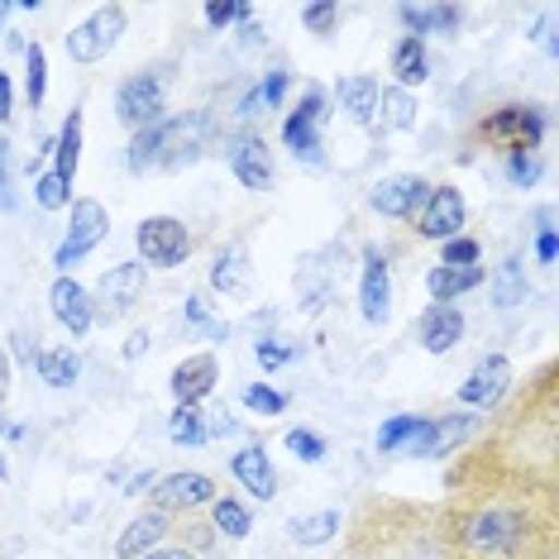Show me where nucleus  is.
Returning a JSON list of instances; mask_svg holds the SVG:
<instances>
[{"label":"nucleus","instance_id":"13","mask_svg":"<svg viewBox=\"0 0 559 559\" xmlns=\"http://www.w3.org/2000/svg\"><path fill=\"white\" fill-rule=\"evenodd\" d=\"M321 124H325V92L321 86H307L297 110L283 120V144L301 163H321Z\"/></svg>","mask_w":559,"mask_h":559},{"label":"nucleus","instance_id":"43","mask_svg":"<svg viewBox=\"0 0 559 559\" xmlns=\"http://www.w3.org/2000/svg\"><path fill=\"white\" fill-rule=\"evenodd\" d=\"M507 177H512L516 187H531L540 177V148L536 154H507Z\"/></svg>","mask_w":559,"mask_h":559},{"label":"nucleus","instance_id":"33","mask_svg":"<svg viewBox=\"0 0 559 559\" xmlns=\"http://www.w3.org/2000/svg\"><path fill=\"white\" fill-rule=\"evenodd\" d=\"M378 110H383V120L388 130H412L416 124V96L412 92H402V86H388L383 96H378Z\"/></svg>","mask_w":559,"mask_h":559},{"label":"nucleus","instance_id":"29","mask_svg":"<svg viewBox=\"0 0 559 559\" xmlns=\"http://www.w3.org/2000/svg\"><path fill=\"white\" fill-rule=\"evenodd\" d=\"M287 82H292L287 72H283V68H273L269 78H263V86H253V92L239 100V116L253 120V116H263V110H277V106L287 100Z\"/></svg>","mask_w":559,"mask_h":559},{"label":"nucleus","instance_id":"7","mask_svg":"<svg viewBox=\"0 0 559 559\" xmlns=\"http://www.w3.org/2000/svg\"><path fill=\"white\" fill-rule=\"evenodd\" d=\"M139 263H154V269H182L187 253H192V235L177 215H144L134 230Z\"/></svg>","mask_w":559,"mask_h":559},{"label":"nucleus","instance_id":"35","mask_svg":"<svg viewBox=\"0 0 559 559\" xmlns=\"http://www.w3.org/2000/svg\"><path fill=\"white\" fill-rule=\"evenodd\" d=\"M168 436L177 444H206V412H201V406H173Z\"/></svg>","mask_w":559,"mask_h":559},{"label":"nucleus","instance_id":"40","mask_svg":"<svg viewBox=\"0 0 559 559\" xmlns=\"http://www.w3.org/2000/svg\"><path fill=\"white\" fill-rule=\"evenodd\" d=\"M516 301H526V283H521L516 259H507L498 269V307H516Z\"/></svg>","mask_w":559,"mask_h":559},{"label":"nucleus","instance_id":"41","mask_svg":"<svg viewBox=\"0 0 559 559\" xmlns=\"http://www.w3.org/2000/svg\"><path fill=\"white\" fill-rule=\"evenodd\" d=\"M68 192H72V187L58 182L53 173H44L39 182H34V201H39L44 211H62V206H68Z\"/></svg>","mask_w":559,"mask_h":559},{"label":"nucleus","instance_id":"32","mask_svg":"<svg viewBox=\"0 0 559 559\" xmlns=\"http://www.w3.org/2000/svg\"><path fill=\"white\" fill-rule=\"evenodd\" d=\"M292 540L297 545H325V540H335V531H340V512H311V516H292Z\"/></svg>","mask_w":559,"mask_h":559},{"label":"nucleus","instance_id":"23","mask_svg":"<svg viewBox=\"0 0 559 559\" xmlns=\"http://www.w3.org/2000/svg\"><path fill=\"white\" fill-rule=\"evenodd\" d=\"M402 24H406V39H454V29H460L464 10L460 5H402L397 10Z\"/></svg>","mask_w":559,"mask_h":559},{"label":"nucleus","instance_id":"45","mask_svg":"<svg viewBox=\"0 0 559 559\" xmlns=\"http://www.w3.org/2000/svg\"><path fill=\"white\" fill-rule=\"evenodd\" d=\"M287 354H292V345H273V340H259V359H263V368H283Z\"/></svg>","mask_w":559,"mask_h":559},{"label":"nucleus","instance_id":"39","mask_svg":"<svg viewBox=\"0 0 559 559\" xmlns=\"http://www.w3.org/2000/svg\"><path fill=\"white\" fill-rule=\"evenodd\" d=\"M283 444H287V450L292 454H297V460L301 464H321L325 460V440L321 436H316V430H287V436H283Z\"/></svg>","mask_w":559,"mask_h":559},{"label":"nucleus","instance_id":"28","mask_svg":"<svg viewBox=\"0 0 559 559\" xmlns=\"http://www.w3.org/2000/svg\"><path fill=\"white\" fill-rule=\"evenodd\" d=\"M245 269H249V245H245V239H235V245H225L221 253H215L211 287L215 292H239V287H245Z\"/></svg>","mask_w":559,"mask_h":559},{"label":"nucleus","instance_id":"52","mask_svg":"<svg viewBox=\"0 0 559 559\" xmlns=\"http://www.w3.org/2000/svg\"><path fill=\"white\" fill-rule=\"evenodd\" d=\"M10 15H15V5H5V0H0V24H5Z\"/></svg>","mask_w":559,"mask_h":559},{"label":"nucleus","instance_id":"22","mask_svg":"<svg viewBox=\"0 0 559 559\" xmlns=\"http://www.w3.org/2000/svg\"><path fill=\"white\" fill-rule=\"evenodd\" d=\"M230 474L245 483V492H253L259 502L277 498V468H273V460H269V450H263V444H245V450L230 460Z\"/></svg>","mask_w":559,"mask_h":559},{"label":"nucleus","instance_id":"48","mask_svg":"<svg viewBox=\"0 0 559 559\" xmlns=\"http://www.w3.org/2000/svg\"><path fill=\"white\" fill-rule=\"evenodd\" d=\"M144 559H197V555H192V550H182V545H173V540H168V545H158V550H148Z\"/></svg>","mask_w":559,"mask_h":559},{"label":"nucleus","instance_id":"16","mask_svg":"<svg viewBox=\"0 0 559 559\" xmlns=\"http://www.w3.org/2000/svg\"><path fill=\"white\" fill-rule=\"evenodd\" d=\"M507 388H512V359L507 354H488V359L474 364V373H468V383L460 388V402L474 406V412H492Z\"/></svg>","mask_w":559,"mask_h":559},{"label":"nucleus","instance_id":"42","mask_svg":"<svg viewBox=\"0 0 559 559\" xmlns=\"http://www.w3.org/2000/svg\"><path fill=\"white\" fill-rule=\"evenodd\" d=\"M201 15H206L211 29H225V24H230V20H239V24L253 20V10H249V5H235V0H211V5L201 10Z\"/></svg>","mask_w":559,"mask_h":559},{"label":"nucleus","instance_id":"18","mask_svg":"<svg viewBox=\"0 0 559 559\" xmlns=\"http://www.w3.org/2000/svg\"><path fill=\"white\" fill-rule=\"evenodd\" d=\"M48 307H53L58 325H68V335H86V330L96 325V307H92V292L82 283H72V277H58L53 287H48Z\"/></svg>","mask_w":559,"mask_h":559},{"label":"nucleus","instance_id":"9","mask_svg":"<svg viewBox=\"0 0 559 559\" xmlns=\"http://www.w3.org/2000/svg\"><path fill=\"white\" fill-rule=\"evenodd\" d=\"M483 416L474 412H450V416H421L416 436L402 444V454H416V460H440V454H454L464 440L478 436Z\"/></svg>","mask_w":559,"mask_h":559},{"label":"nucleus","instance_id":"19","mask_svg":"<svg viewBox=\"0 0 559 559\" xmlns=\"http://www.w3.org/2000/svg\"><path fill=\"white\" fill-rule=\"evenodd\" d=\"M359 311L368 325H383L392 311V277H388V259L378 249L364 253V277H359Z\"/></svg>","mask_w":559,"mask_h":559},{"label":"nucleus","instance_id":"17","mask_svg":"<svg viewBox=\"0 0 559 559\" xmlns=\"http://www.w3.org/2000/svg\"><path fill=\"white\" fill-rule=\"evenodd\" d=\"M173 526H177V516L158 512V507H144V512L116 536V559H144L148 550H158V545L173 540Z\"/></svg>","mask_w":559,"mask_h":559},{"label":"nucleus","instance_id":"3","mask_svg":"<svg viewBox=\"0 0 559 559\" xmlns=\"http://www.w3.org/2000/svg\"><path fill=\"white\" fill-rule=\"evenodd\" d=\"M215 110H182V116H163L158 124L139 130L130 139V173H177L192 168L197 158H206L215 148Z\"/></svg>","mask_w":559,"mask_h":559},{"label":"nucleus","instance_id":"20","mask_svg":"<svg viewBox=\"0 0 559 559\" xmlns=\"http://www.w3.org/2000/svg\"><path fill=\"white\" fill-rule=\"evenodd\" d=\"M215 378H221V364H215V354H192V359H182V364L173 368L168 388H173L177 406H197V402H206L211 392H215Z\"/></svg>","mask_w":559,"mask_h":559},{"label":"nucleus","instance_id":"30","mask_svg":"<svg viewBox=\"0 0 559 559\" xmlns=\"http://www.w3.org/2000/svg\"><path fill=\"white\" fill-rule=\"evenodd\" d=\"M211 526H215V536H230V540H245L249 536V526H253V516H249V507L239 502V498H215L211 502Z\"/></svg>","mask_w":559,"mask_h":559},{"label":"nucleus","instance_id":"25","mask_svg":"<svg viewBox=\"0 0 559 559\" xmlns=\"http://www.w3.org/2000/svg\"><path fill=\"white\" fill-rule=\"evenodd\" d=\"M483 283H488L483 263H474V269H444V263H436V269L426 273V292H430V301H436V307H454L464 292H474Z\"/></svg>","mask_w":559,"mask_h":559},{"label":"nucleus","instance_id":"38","mask_svg":"<svg viewBox=\"0 0 559 559\" xmlns=\"http://www.w3.org/2000/svg\"><path fill=\"white\" fill-rule=\"evenodd\" d=\"M478 239H468V235H454V239H444L440 245V263L444 269H474L478 263Z\"/></svg>","mask_w":559,"mask_h":559},{"label":"nucleus","instance_id":"24","mask_svg":"<svg viewBox=\"0 0 559 559\" xmlns=\"http://www.w3.org/2000/svg\"><path fill=\"white\" fill-rule=\"evenodd\" d=\"M335 96H340V106L349 110L354 124H364V130L378 124V96H383V86H378L373 72H349V78H340Z\"/></svg>","mask_w":559,"mask_h":559},{"label":"nucleus","instance_id":"5","mask_svg":"<svg viewBox=\"0 0 559 559\" xmlns=\"http://www.w3.org/2000/svg\"><path fill=\"white\" fill-rule=\"evenodd\" d=\"M163 110H168V72H163V68H139V72H130V78L120 82V92H116V120L130 134L148 130V124H158Z\"/></svg>","mask_w":559,"mask_h":559},{"label":"nucleus","instance_id":"36","mask_svg":"<svg viewBox=\"0 0 559 559\" xmlns=\"http://www.w3.org/2000/svg\"><path fill=\"white\" fill-rule=\"evenodd\" d=\"M245 406L249 412H259V416H283L287 412V392H277L269 383H249L245 388Z\"/></svg>","mask_w":559,"mask_h":559},{"label":"nucleus","instance_id":"37","mask_svg":"<svg viewBox=\"0 0 559 559\" xmlns=\"http://www.w3.org/2000/svg\"><path fill=\"white\" fill-rule=\"evenodd\" d=\"M416 426H421V416H392V421L378 430V450H383V454H402V444L416 436Z\"/></svg>","mask_w":559,"mask_h":559},{"label":"nucleus","instance_id":"21","mask_svg":"<svg viewBox=\"0 0 559 559\" xmlns=\"http://www.w3.org/2000/svg\"><path fill=\"white\" fill-rule=\"evenodd\" d=\"M416 335H421L426 354H450L464 340V311L460 307H436V301H430V307L421 311V321H416Z\"/></svg>","mask_w":559,"mask_h":559},{"label":"nucleus","instance_id":"47","mask_svg":"<svg viewBox=\"0 0 559 559\" xmlns=\"http://www.w3.org/2000/svg\"><path fill=\"white\" fill-rule=\"evenodd\" d=\"M15 354H20L24 364L39 359V335H24V330H20V335H15Z\"/></svg>","mask_w":559,"mask_h":559},{"label":"nucleus","instance_id":"15","mask_svg":"<svg viewBox=\"0 0 559 559\" xmlns=\"http://www.w3.org/2000/svg\"><path fill=\"white\" fill-rule=\"evenodd\" d=\"M230 168L235 177L249 187V192H269V187L277 182V163H273V148H269V139L263 134H235V144H230Z\"/></svg>","mask_w":559,"mask_h":559},{"label":"nucleus","instance_id":"26","mask_svg":"<svg viewBox=\"0 0 559 559\" xmlns=\"http://www.w3.org/2000/svg\"><path fill=\"white\" fill-rule=\"evenodd\" d=\"M78 158H82V110H68V120H62V130L53 139V177L58 182L72 187V177H78Z\"/></svg>","mask_w":559,"mask_h":559},{"label":"nucleus","instance_id":"50","mask_svg":"<svg viewBox=\"0 0 559 559\" xmlns=\"http://www.w3.org/2000/svg\"><path fill=\"white\" fill-rule=\"evenodd\" d=\"M10 402V359H5V349H0V406Z\"/></svg>","mask_w":559,"mask_h":559},{"label":"nucleus","instance_id":"8","mask_svg":"<svg viewBox=\"0 0 559 559\" xmlns=\"http://www.w3.org/2000/svg\"><path fill=\"white\" fill-rule=\"evenodd\" d=\"M215 498H221V483L211 474H201V468H182V474H168L148 488V507H158L168 516H192L201 507H211Z\"/></svg>","mask_w":559,"mask_h":559},{"label":"nucleus","instance_id":"11","mask_svg":"<svg viewBox=\"0 0 559 559\" xmlns=\"http://www.w3.org/2000/svg\"><path fill=\"white\" fill-rule=\"evenodd\" d=\"M144 287H148V273H144V263H139V259L106 269V277H100L96 292H92L96 321L110 325V321H120V316H130L139 301H144Z\"/></svg>","mask_w":559,"mask_h":559},{"label":"nucleus","instance_id":"44","mask_svg":"<svg viewBox=\"0 0 559 559\" xmlns=\"http://www.w3.org/2000/svg\"><path fill=\"white\" fill-rule=\"evenodd\" d=\"M301 24L311 34H330L340 24V5H301Z\"/></svg>","mask_w":559,"mask_h":559},{"label":"nucleus","instance_id":"12","mask_svg":"<svg viewBox=\"0 0 559 559\" xmlns=\"http://www.w3.org/2000/svg\"><path fill=\"white\" fill-rule=\"evenodd\" d=\"M412 225H416V239H430V245H444V239L464 235V225H468L464 192H460V187H450V182L430 187L426 201H421V211L412 215Z\"/></svg>","mask_w":559,"mask_h":559},{"label":"nucleus","instance_id":"46","mask_svg":"<svg viewBox=\"0 0 559 559\" xmlns=\"http://www.w3.org/2000/svg\"><path fill=\"white\" fill-rule=\"evenodd\" d=\"M10 116H15V92H10V78L0 72V124H5Z\"/></svg>","mask_w":559,"mask_h":559},{"label":"nucleus","instance_id":"27","mask_svg":"<svg viewBox=\"0 0 559 559\" xmlns=\"http://www.w3.org/2000/svg\"><path fill=\"white\" fill-rule=\"evenodd\" d=\"M392 72H397V86L402 92H412V86H421L430 78V58H426V44L421 39H397L392 48Z\"/></svg>","mask_w":559,"mask_h":559},{"label":"nucleus","instance_id":"49","mask_svg":"<svg viewBox=\"0 0 559 559\" xmlns=\"http://www.w3.org/2000/svg\"><path fill=\"white\" fill-rule=\"evenodd\" d=\"M206 316H211V307H206V297H201V292H197V297L192 301H187V321H206Z\"/></svg>","mask_w":559,"mask_h":559},{"label":"nucleus","instance_id":"2","mask_svg":"<svg viewBox=\"0 0 559 559\" xmlns=\"http://www.w3.org/2000/svg\"><path fill=\"white\" fill-rule=\"evenodd\" d=\"M559 368L540 364L536 378L502 406L468 454L450 468V483H516L559 488Z\"/></svg>","mask_w":559,"mask_h":559},{"label":"nucleus","instance_id":"31","mask_svg":"<svg viewBox=\"0 0 559 559\" xmlns=\"http://www.w3.org/2000/svg\"><path fill=\"white\" fill-rule=\"evenodd\" d=\"M34 368H39V378L48 388H72L78 383V354L72 349H39V359H34Z\"/></svg>","mask_w":559,"mask_h":559},{"label":"nucleus","instance_id":"4","mask_svg":"<svg viewBox=\"0 0 559 559\" xmlns=\"http://www.w3.org/2000/svg\"><path fill=\"white\" fill-rule=\"evenodd\" d=\"M545 130H550V116L545 106H526V100H512V106H498L478 120V139L498 154H536L545 144Z\"/></svg>","mask_w":559,"mask_h":559},{"label":"nucleus","instance_id":"6","mask_svg":"<svg viewBox=\"0 0 559 559\" xmlns=\"http://www.w3.org/2000/svg\"><path fill=\"white\" fill-rule=\"evenodd\" d=\"M124 29H130V10L124 5H96L82 24H72V29L62 34V44H68L72 62H100L110 48L120 44Z\"/></svg>","mask_w":559,"mask_h":559},{"label":"nucleus","instance_id":"1","mask_svg":"<svg viewBox=\"0 0 559 559\" xmlns=\"http://www.w3.org/2000/svg\"><path fill=\"white\" fill-rule=\"evenodd\" d=\"M440 559H555L559 488L516 483H450L436 521Z\"/></svg>","mask_w":559,"mask_h":559},{"label":"nucleus","instance_id":"34","mask_svg":"<svg viewBox=\"0 0 559 559\" xmlns=\"http://www.w3.org/2000/svg\"><path fill=\"white\" fill-rule=\"evenodd\" d=\"M44 92H48V58H44V44H29L24 48V96H29V110L44 106Z\"/></svg>","mask_w":559,"mask_h":559},{"label":"nucleus","instance_id":"10","mask_svg":"<svg viewBox=\"0 0 559 559\" xmlns=\"http://www.w3.org/2000/svg\"><path fill=\"white\" fill-rule=\"evenodd\" d=\"M106 230H110V215H106V206H100L96 197H78V201H72L68 239H62L58 253H53V263L62 269V277H68V269H78V263L100 245V239H106Z\"/></svg>","mask_w":559,"mask_h":559},{"label":"nucleus","instance_id":"51","mask_svg":"<svg viewBox=\"0 0 559 559\" xmlns=\"http://www.w3.org/2000/svg\"><path fill=\"white\" fill-rule=\"evenodd\" d=\"M154 474H139V478H130V492H148V488H154Z\"/></svg>","mask_w":559,"mask_h":559},{"label":"nucleus","instance_id":"14","mask_svg":"<svg viewBox=\"0 0 559 559\" xmlns=\"http://www.w3.org/2000/svg\"><path fill=\"white\" fill-rule=\"evenodd\" d=\"M430 192L426 177L416 173H392L383 177V182L368 192V206H373V215H383V221H412L416 211H421V201Z\"/></svg>","mask_w":559,"mask_h":559}]
</instances>
